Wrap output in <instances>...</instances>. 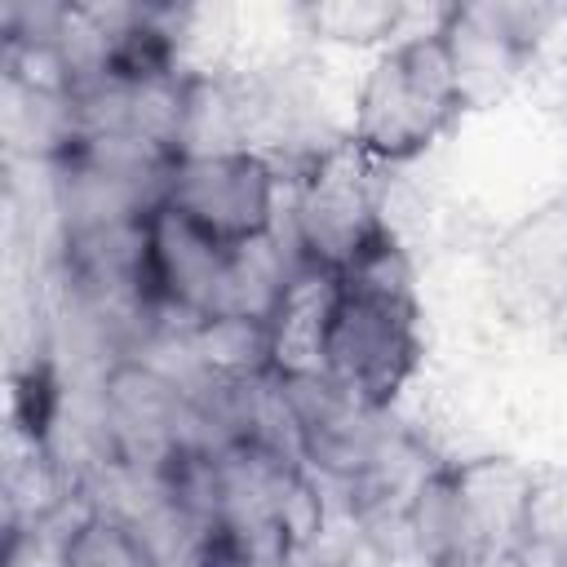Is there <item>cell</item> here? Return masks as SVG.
<instances>
[{"label":"cell","instance_id":"obj_1","mask_svg":"<svg viewBox=\"0 0 567 567\" xmlns=\"http://www.w3.org/2000/svg\"><path fill=\"white\" fill-rule=\"evenodd\" d=\"M288 359H306L381 412H399L425 368V292L412 244L390 235L359 266L315 284L288 319Z\"/></svg>","mask_w":567,"mask_h":567},{"label":"cell","instance_id":"obj_2","mask_svg":"<svg viewBox=\"0 0 567 567\" xmlns=\"http://www.w3.org/2000/svg\"><path fill=\"white\" fill-rule=\"evenodd\" d=\"M532 478L505 452L439 461L399 514L408 567H501L523 563Z\"/></svg>","mask_w":567,"mask_h":567},{"label":"cell","instance_id":"obj_3","mask_svg":"<svg viewBox=\"0 0 567 567\" xmlns=\"http://www.w3.org/2000/svg\"><path fill=\"white\" fill-rule=\"evenodd\" d=\"M439 18L368 53L350 89L346 142L381 173L430 155L470 115Z\"/></svg>","mask_w":567,"mask_h":567},{"label":"cell","instance_id":"obj_4","mask_svg":"<svg viewBox=\"0 0 567 567\" xmlns=\"http://www.w3.org/2000/svg\"><path fill=\"white\" fill-rule=\"evenodd\" d=\"M284 235L315 279L346 275L394 235L385 221V173L346 142L288 182Z\"/></svg>","mask_w":567,"mask_h":567},{"label":"cell","instance_id":"obj_5","mask_svg":"<svg viewBox=\"0 0 567 567\" xmlns=\"http://www.w3.org/2000/svg\"><path fill=\"white\" fill-rule=\"evenodd\" d=\"M284 199L288 182L261 151L177 155L164 186V208L226 248L270 239L284 226Z\"/></svg>","mask_w":567,"mask_h":567},{"label":"cell","instance_id":"obj_6","mask_svg":"<svg viewBox=\"0 0 567 567\" xmlns=\"http://www.w3.org/2000/svg\"><path fill=\"white\" fill-rule=\"evenodd\" d=\"M146 248H151V288L168 323L182 332L204 328L213 319L248 315V279H244V248H226L195 226H186L164 204L146 217Z\"/></svg>","mask_w":567,"mask_h":567},{"label":"cell","instance_id":"obj_7","mask_svg":"<svg viewBox=\"0 0 567 567\" xmlns=\"http://www.w3.org/2000/svg\"><path fill=\"white\" fill-rule=\"evenodd\" d=\"M443 4L434 9H412V4H385V0H332V4H297L292 22L301 40L315 49H350V53H377L390 40L425 27L439 18Z\"/></svg>","mask_w":567,"mask_h":567},{"label":"cell","instance_id":"obj_8","mask_svg":"<svg viewBox=\"0 0 567 567\" xmlns=\"http://www.w3.org/2000/svg\"><path fill=\"white\" fill-rule=\"evenodd\" d=\"M58 567H168V563L133 518L97 505H75L58 527Z\"/></svg>","mask_w":567,"mask_h":567},{"label":"cell","instance_id":"obj_9","mask_svg":"<svg viewBox=\"0 0 567 567\" xmlns=\"http://www.w3.org/2000/svg\"><path fill=\"white\" fill-rule=\"evenodd\" d=\"M545 328H549V337L567 350V284H563V292L554 297V306H549V315H545Z\"/></svg>","mask_w":567,"mask_h":567},{"label":"cell","instance_id":"obj_10","mask_svg":"<svg viewBox=\"0 0 567 567\" xmlns=\"http://www.w3.org/2000/svg\"><path fill=\"white\" fill-rule=\"evenodd\" d=\"M558 204H563V213H567V190H563V199H558Z\"/></svg>","mask_w":567,"mask_h":567}]
</instances>
